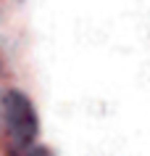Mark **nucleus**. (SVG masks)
Here are the masks:
<instances>
[{
  "mask_svg": "<svg viewBox=\"0 0 150 156\" xmlns=\"http://www.w3.org/2000/svg\"><path fill=\"white\" fill-rule=\"evenodd\" d=\"M0 116H3L5 140H8V148L13 156L34 146L37 116H34L32 103L21 93H5V98L0 101Z\"/></svg>",
  "mask_w": 150,
  "mask_h": 156,
  "instance_id": "nucleus-1",
  "label": "nucleus"
},
{
  "mask_svg": "<svg viewBox=\"0 0 150 156\" xmlns=\"http://www.w3.org/2000/svg\"><path fill=\"white\" fill-rule=\"evenodd\" d=\"M18 156H53L50 151H45V148H37V146H32V148H26V151H21Z\"/></svg>",
  "mask_w": 150,
  "mask_h": 156,
  "instance_id": "nucleus-2",
  "label": "nucleus"
}]
</instances>
